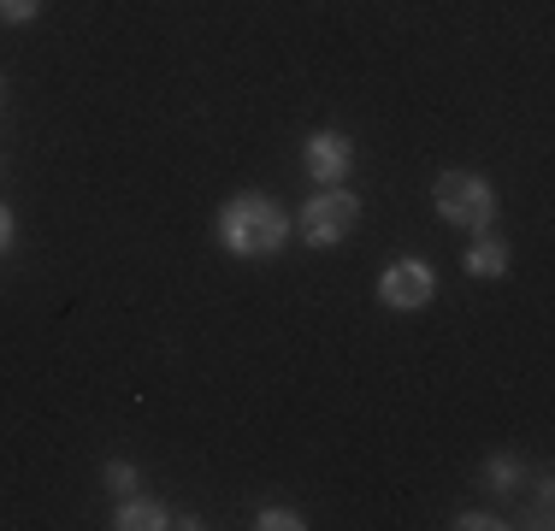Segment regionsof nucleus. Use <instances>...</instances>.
Here are the masks:
<instances>
[{
	"label": "nucleus",
	"mask_w": 555,
	"mask_h": 531,
	"mask_svg": "<svg viewBox=\"0 0 555 531\" xmlns=\"http://www.w3.org/2000/svg\"><path fill=\"white\" fill-rule=\"evenodd\" d=\"M219 236H224V248H231V255L260 260V255H278V248H284L289 219H284V207L260 202V195H243V202H231V207L219 212Z\"/></svg>",
	"instance_id": "obj_1"
},
{
	"label": "nucleus",
	"mask_w": 555,
	"mask_h": 531,
	"mask_svg": "<svg viewBox=\"0 0 555 531\" xmlns=\"http://www.w3.org/2000/svg\"><path fill=\"white\" fill-rule=\"evenodd\" d=\"M431 195H438V212L449 224H461V231H485L496 219V195L479 171H443Z\"/></svg>",
	"instance_id": "obj_2"
},
{
	"label": "nucleus",
	"mask_w": 555,
	"mask_h": 531,
	"mask_svg": "<svg viewBox=\"0 0 555 531\" xmlns=\"http://www.w3.org/2000/svg\"><path fill=\"white\" fill-rule=\"evenodd\" d=\"M354 219H361V202H354L349 190H320L308 207H301V231H308V243L313 248H332V243H343V236L354 231Z\"/></svg>",
	"instance_id": "obj_3"
},
{
	"label": "nucleus",
	"mask_w": 555,
	"mask_h": 531,
	"mask_svg": "<svg viewBox=\"0 0 555 531\" xmlns=\"http://www.w3.org/2000/svg\"><path fill=\"white\" fill-rule=\"evenodd\" d=\"M431 289H438V277H431V266H426V260H396L390 272L378 277V296H385L390 308H402V313L426 308Z\"/></svg>",
	"instance_id": "obj_4"
},
{
	"label": "nucleus",
	"mask_w": 555,
	"mask_h": 531,
	"mask_svg": "<svg viewBox=\"0 0 555 531\" xmlns=\"http://www.w3.org/2000/svg\"><path fill=\"white\" fill-rule=\"evenodd\" d=\"M349 166H354V148H349V137H337V130H320V137L308 142V178L313 183H343L349 178Z\"/></svg>",
	"instance_id": "obj_5"
},
{
	"label": "nucleus",
	"mask_w": 555,
	"mask_h": 531,
	"mask_svg": "<svg viewBox=\"0 0 555 531\" xmlns=\"http://www.w3.org/2000/svg\"><path fill=\"white\" fill-rule=\"evenodd\" d=\"M467 272L473 277H502V272H508V248H502L496 236H491V243H473L467 248Z\"/></svg>",
	"instance_id": "obj_6"
},
{
	"label": "nucleus",
	"mask_w": 555,
	"mask_h": 531,
	"mask_svg": "<svg viewBox=\"0 0 555 531\" xmlns=\"http://www.w3.org/2000/svg\"><path fill=\"white\" fill-rule=\"evenodd\" d=\"M118 526L125 531H160V526H171V514L160 502H125V508H118Z\"/></svg>",
	"instance_id": "obj_7"
},
{
	"label": "nucleus",
	"mask_w": 555,
	"mask_h": 531,
	"mask_svg": "<svg viewBox=\"0 0 555 531\" xmlns=\"http://www.w3.org/2000/svg\"><path fill=\"white\" fill-rule=\"evenodd\" d=\"M485 484H491V490H514V484H520V461H514V455H491Z\"/></svg>",
	"instance_id": "obj_8"
},
{
	"label": "nucleus",
	"mask_w": 555,
	"mask_h": 531,
	"mask_svg": "<svg viewBox=\"0 0 555 531\" xmlns=\"http://www.w3.org/2000/svg\"><path fill=\"white\" fill-rule=\"evenodd\" d=\"M107 484L118 490V496H130V490H137V467H130V461H113V467H107Z\"/></svg>",
	"instance_id": "obj_9"
},
{
	"label": "nucleus",
	"mask_w": 555,
	"mask_h": 531,
	"mask_svg": "<svg viewBox=\"0 0 555 531\" xmlns=\"http://www.w3.org/2000/svg\"><path fill=\"white\" fill-rule=\"evenodd\" d=\"M36 7H42V0H0V18L24 24V18H36Z\"/></svg>",
	"instance_id": "obj_10"
},
{
	"label": "nucleus",
	"mask_w": 555,
	"mask_h": 531,
	"mask_svg": "<svg viewBox=\"0 0 555 531\" xmlns=\"http://www.w3.org/2000/svg\"><path fill=\"white\" fill-rule=\"evenodd\" d=\"M260 526H267V531H296L301 520H296L289 508H267V514H260Z\"/></svg>",
	"instance_id": "obj_11"
},
{
	"label": "nucleus",
	"mask_w": 555,
	"mask_h": 531,
	"mask_svg": "<svg viewBox=\"0 0 555 531\" xmlns=\"http://www.w3.org/2000/svg\"><path fill=\"white\" fill-rule=\"evenodd\" d=\"M455 526H461V531H491V526H502V520H496V514H461Z\"/></svg>",
	"instance_id": "obj_12"
},
{
	"label": "nucleus",
	"mask_w": 555,
	"mask_h": 531,
	"mask_svg": "<svg viewBox=\"0 0 555 531\" xmlns=\"http://www.w3.org/2000/svg\"><path fill=\"white\" fill-rule=\"evenodd\" d=\"M7 243H12V212L0 207V248H7Z\"/></svg>",
	"instance_id": "obj_13"
},
{
	"label": "nucleus",
	"mask_w": 555,
	"mask_h": 531,
	"mask_svg": "<svg viewBox=\"0 0 555 531\" xmlns=\"http://www.w3.org/2000/svg\"><path fill=\"white\" fill-rule=\"evenodd\" d=\"M0 106H7V77H0Z\"/></svg>",
	"instance_id": "obj_14"
}]
</instances>
